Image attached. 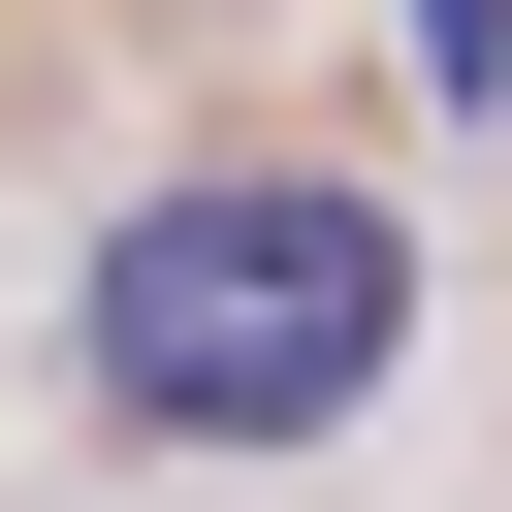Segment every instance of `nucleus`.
Returning a JSON list of instances; mask_svg holds the SVG:
<instances>
[{
	"mask_svg": "<svg viewBox=\"0 0 512 512\" xmlns=\"http://www.w3.org/2000/svg\"><path fill=\"white\" fill-rule=\"evenodd\" d=\"M416 352V224L352 192V160H192V192H128V256H96V416L128 448H288V416H352Z\"/></svg>",
	"mask_w": 512,
	"mask_h": 512,
	"instance_id": "obj_1",
	"label": "nucleus"
},
{
	"mask_svg": "<svg viewBox=\"0 0 512 512\" xmlns=\"http://www.w3.org/2000/svg\"><path fill=\"white\" fill-rule=\"evenodd\" d=\"M416 64H448V96H512V0H416Z\"/></svg>",
	"mask_w": 512,
	"mask_h": 512,
	"instance_id": "obj_2",
	"label": "nucleus"
}]
</instances>
